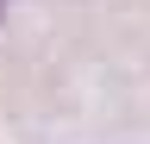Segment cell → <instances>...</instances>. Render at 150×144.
Returning <instances> with one entry per match:
<instances>
[{"label":"cell","instance_id":"obj_1","mask_svg":"<svg viewBox=\"0 0 150 144\" xmlns=\"http://www.w3.org/2000/svg\"><path fill=\"white\" fill-rule=\"evenodd\" d=\"M0 19H6V0H0Z\"/></svg>","mask_w":150,"mask_h":144}]
</instances>
